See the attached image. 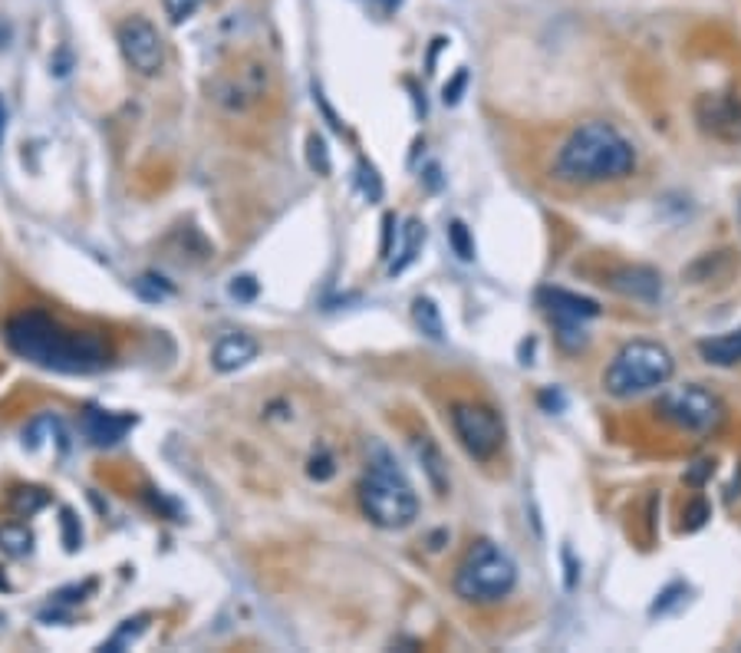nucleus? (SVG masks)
<instances>
[{
	"label": "nucleus",
	"instance_id": "nucleus-1",
	"mask_svg": "<svg viewBox=\"0 0 741 653\" xmlns=\"http://www.w3.org/2000/svg\"><path fill=\"white\" fill-rule=\"evenodd\" d=\"M8 347L53 373H96L106 367V344L96 334L66 331L44 310H24L4 326Z\"/></svg>",
	"mask_w": 741,
	"mask_h": 653
},
{
	"label": "nucleus",
	"instance_id": "nucleus-2",
	"mask_svg": "<svg viewBox=\"0 0 741 653\" xmlns=\"http://www.w3.org/2000/svg\"><path fill=\"white\" fill-rule=\"evenodd\" d=\"M637 172V149L633 143L609 123H583L577 126L567 143L557 149L554 175L567 185H609L623 182Z\"/></svg>",
	"mask_w": 741,
	"mask_h": 653
},
{
	"label": "nucleus",
	"instance_id": "nucleus-3",
	"mask_svg": "<svg viewBox=\"0 0 741 653\" xmlns=\"http://www.w3.org/2000/svg\"><path fill=\"white\" fill-rule=\"evenodd\" d=\"M359 505L369 521L386 531L406 528L419 515L416 489L409 485L406 472L383 446H373V453H369V469L359 482Z\"/></svg>",
	"mask_w": 741,
	"mask_h": 653
},
{
	"label": "nucleus",
	"instance_id": "nucleus-4",
	"mask_svg": "<svg viewBox=\"0 0 741 653\" xmlns=\"http://www.w3.org/2000/svg\"><path fill=\"white\" fill-rule=\"evenodd\" d=\"M518 584L515 558L494 541H474L455 571V594L468 604H498Z\"/></svg>",
	"mask_w": 741,
	"mask_h": 653
},
{
	"label": "nucleus",
	"instance_id": "nucleus-5",
	"mask_svg": "<svg viewBox=\"0 0 741 653\" xmlns=\"http://www.w3.org/2000/svg\"><path fill=\"white\" fill-rule=\"evenodd\" d=\"M676 373V360L666 347L650 341H633L606 367L603 386L616 399H630L640 393H650L656 386H666Z\"/></svg>",
	"mask_w": 741,
	"mask_h": 653
},
{
	"label": "nucleus",
	"instance_id": "nucleus-6",
	"mask_svg": "<svg viewBox=\"0 0 741 653\" xmlns=\"http://www.w3.org/2000/svg\"><path fill=\"white\" fill-rule=\"evenodd\" d=\"M656 409L663 412V419H669L672 426L686 429V432H695V435H708L721 426L725 419V406L721 399L705 390V386H676V390H666L656 403Z\"/></svg>",
	"mask_w": 741,
	"mask_h": 653
},
{
	"label": "nucleus",
	"instance_id": "nucleus-7",
	"mask_svg": "<svg viewBox=\"0 0 741 653\" xmlns=\"http://www.w3.org/2000/svg\"><path fill=\"white\" fill-rule=\"evenodd\" d=\"M452 429L465 453L478 463L494 459V453L505 443V422L484 403H455L452 406Z\"/></svg>",
	"mask_w": 741,
	"mask_h": 653
},
{
	"label": "nucleus",
	"instance_id": "nucleus-8",
	"mask_svg": "<svg viewBox=\"0 0 741 653\" xmlns=\"http://www.w3.org/2000/svg\"><path fill=\"white\" fill-rule=\"evenodd\" d=\"M119 50L126 57V63L143 73V76H156L165 63V44L159 37V30L146 21V17H126L115 30Z\"/></svg>",
	"mask_w": 741,
	"mask_h": 653
},
{
	"label": "nucleus",
	"instance_id": "nucleus-9",
	"mask_svg": "<svg viewBox=\"0 0 741 653\" xmlns=\"http://www.w3.org/2000/svg\"><path fill=\"white\" fill-rule=\"evenodd\" d=\"M702 133L718 143H741V99L731 93H708L695 102Z\"/></svg>",
	"mask_w": 741,
	"mask_h": 653
},
{
	"label": "nucleus",
	"instance_id": "nucleus-10",
	"mask_svg": "<svg viewBox=\"0 0 741 653\" xmlns=\"http://www.w3.org/2000/svg\"><path fill=\"white\" fill-rule=\"evenodd\" d=\"M133 426H136L133 412H109V409H86L83 412V435L99 449L122 443Z\"/></svg>",
	"mask_w": 741,
	"mask_h": 653
},
{
	"label": "nucleus",
	"instance_id": "nucleus-11",
	"mask_svg": "<svg viewBox=\"0 0 741 653\" xmlns=\"http://www.w3.org/2000/svg\"><path fill=\"white\" fill-rule=\"evenodd\" d=\"M609 287L616 294H623V297L653 304V300L663 297V274L646 268V264H630V268H620L609 278Z\"/></svg>",
	"mask_w": 741,
	"mask_h": 653
},
{
	"label": "nucleus",
	"instance_id": "nucleus-12",
	"mask_svg": "<svg viewBox=\"0 0 741 653\" xmlns=\"http://www.w3.org/2000/svg\"><path fill=\"white\" fill-rule=\"evenodd\" d=\"M541 307L551 313V320H593L600 317V304L590 300V297H580V294H570V291H560V287H544L538 294Z\"/></svg>",
	"mask_w": 741,
	"mask_h": 653
},
{
	"label": "nucleus",
	"instance_id": "nucleus-13",
	"mask_svg": "<svg viewBox=\"0 0 741 653\" xmlns=\"http://www.w3.org/2000/svg\"><path fill=\"white\" fill-rule=\"evenodd\" d=\"M258 357V341L255 337H247V334H224L218 337L214 350H211V367L218 373H234L240 367H247Z\"/></svg>",
	"mask_w": 741,
	"mask_h": 653
},
{
	"label": "nucleus",
	"instance_id": "nucleus-14",
	"mask_svg": "<svg viewBox=\"0 0 741 653\" xmlns=\"http://www.w3.org/2000/svg\"><path fill=\"white\" fill-rule=\"evenodd\" d=\"M412 453H416V459H419L425 479L432 482L435 495H445V492H448V466H445L439 446L429 440V435H419V440H412Z\"/></svg>",
	"mask_w": 741,
	"mask_h": 653
},
{
	"label": "nucleus",
	"instance_id": "nucleus-15",
	"mask_svg": "<svg viewBox=\"0 0 741 653\" xmlns=\"http://www.w3.org/2000/svg\"><path fill=\"white\" fill-rule=\"evenodd\" d=\"M699 354L712 367H734V364H741V326H738V331L721 334V337L702 341L699 344Z\"/></svg>",
	"mask_w": 741,
	"mask_h": 653
},
{
	"label": "nucleus",
	"instance_id": "nucleus-16",
	"mask_svg": "<svg viewBox=\"0 0 741 653\" xmlns=\"http://www.w3.org/2000/svg\"><path fill=\"white\" fill-rule=\"evenodd\" d=\"M422 245H425V225L419 222V218H409L406 229H403V251H399V258L390 264V274L396 278V274H403L409 264H416Z\"/></svg>",
	"mask_w": 741,
	"mask_h": 653
},
{
	"label": "nucleus",
	"instance_id": "nucleus-17",
	"mask_svg": "<svg viewBox=\"0 0 741 653\" xmlns=\"http://www.w3.org/2000/svg\"><path fill=\"white\" fill-rule=\"evenodd\" d=\"M412 320H416V326L429 341H445V320H442V310H439V304L432 297H416Z\"/></svg>",
	"mask_w": 741,
	"mask_h": 653
},
{
	"label": "nucleus",
	"instance_id": "nucleus-18",
	"mask_svg": "<svg viewBox=\"0 0 741 653\" xmlns=\"http://www.w3.org/2000/svg\"><path fill=\"white\" fill-rule=\"evenodd\" d=\"M0 552H8L11 558H27L34 552V531L24 521L0 525Z\"/></svg>",
	"mask_w": 741,
	"mask_h": 653
},
{
	"label": "nucleus",
	"instance_id": "nucleus-19",
	"mask_svg": "<svg viewBox=\"0 0 741 653\" xmlns=\"http://www.w3.org/2000/svg\"><path fill=\"white\" fill-rule=\"evenodd\" d=\"M146 627H149V617L146 614H139V617H129V620H122V627L99 646V650H106V653H119V650H129L143 633H146Z\"/></svg>",
	"mask_w": 741,
	"mask_h": 653
},
{
	"label": "nucleus",
	"instance_id": "nucleus-20",
	"mask_svg": "<svg viewBox=\"0 0 741 653\" xmlns=\"http://www.w3.org/2000/svg\"><path fill=\"white\" fill-rule=\"evenodd\" d=\"M50 505V495L44 492V489H14V495H11V512L17 515V518H34L37 512H44Z\"/></svg>",
	"mask_w": 741,
	"mask_h": 653
},
{
	"label": "nucleus",
	"instance_id": "nucleus-21",
	"mask_svg": "<svg viewBox=\"0 0 741 653\" xmlns=\"http://www.w3.org/2000/svg\"><path fill=\"white\" fill-rule=\"evenodd\" d=\"M554 326H557V341H560V347L570 350V354H580V350L590 344V337H586V331H583V323H580V320H554Z\"/></svg>",
	"mask_w": 741,
	"mask_h": 653
},
{
	"label": "nucleus",
	"instance_id": "nucleus-22",
	"mask_svg": "<svg viewBox=\"0 0 741 653\" xmlns=\"http://www.w3.org/2000/svg\"><path fill=\"white\" fill-rule=\"evenodd\" d=\"M356 185H359L366 201H380L383 198V178H380L376 165H369L366 159H359V165H356Z\"/></svg>",
	"mask_w": 741,
	"mask_h": 653
},
{
	"label": "nucleus",
	"instance_id": "nucleus-23",
	"mask_svg": "<svg viewBox=\"0 0 741 653\" xmlns=\"http://www.w3.org/2000/svg\"><path fill=\"white\" fill-rule=\"evenodd\" d=\"M136 294H139L143 300H149V304H159V300L172 297L175 287H172L165 278H159V274H143V278L136 281Z\"/></svg>",
	"mask_w": 741,
	"mask_h": 653
},
{
	"label": "nucleus",
	"instance_id": "nucleus-24",
	"mask_svg": "<svg viewBox=\"0 0 741 653\" xmlns=\"http://www.w3.org/2000/svg\"><path fill=\"white\" fill-rule=\"evenodd\" d=\"M448 245H452V251L461 258V261H474V242H471V232H468V225L465 222H455L448 225Z\"/></svg>",
	"mask_w": 741,
	"mask_h": 653
},
{
	"label": "nucleus",
	"instance_id": "nucleus-25",
	"mask_svg": "<svg viewBox=\"0 0 741 653\" xmlns=\"http://www.w3.org/2000/svg\"><path fill=\"white\" fill-rule=\"evenodd\" d=\"M307 162L317 175H330L333 172V162H330V149H326V139L323 136H310L307 139Z\"/></svg>",
	"mask_w": 741,
	"mask_h": 653
},
{
	"label": "nucleus",
	"instance_id": "nucleus-26",
	"mask_svg": "<svg viewBox=\"0 0 741 653\" xmlns=\"http://www.w3.org/2000/svg\"><path fill=\"white\" fill-rule=\"evenodd\" d=\"M712 518V505L705 498H692L686 508H682V531H699L705 528Z\"/></svg>",
	"mask_w": 741,
	"mask_h": 653
},
{
	"label": "nucleus",
	"instance_id": "nucleus-27",
	"mask_svg": "<svg viewBox=\"0 0 741 653\" xmlns=\"http://www.w3.org/2000/svg\"><path fill=\"white\" fill-rule=\"evenodd\" d=\"M60 528H63V549L73 555L79 552V544H83V528H79V518L73 515V508H63L60 512Z\"/></svg>",
	"mask_w": 741,
	"mask_h": 653
},
{
	"label": "nucleus",
	"instance_id": "nucleus-28",
	"mask_svg": "<svg viewBox=\"0 0 741 653\" xmlns=\"http://www.w3.org/2000/svg\"><path fill=\"white\" fill-rule=\"evenodd\" d=\"M682 601H686V584L676 581V584H669V588L656 597V604L650 607V614H653V617H666V614H669L676 604H682Z\"/></svg>",
	"mask_w": 741,
	"mask_h": 653
},
{
	"label": "nucleus",
	"instance_id": "nucleus-29",
	"mask_svg": "<svg viewBox=\"0 0 741 653\" xmlns=\"http://www.w3.org/2000/svg\"><path fill=\"white\" fill-rule=\"evenodd\" d=\"M205 4V0H162V8H165V17L172 24H185L188 17H195V11Z\"/></svg>",
	"mask_w": 741,
	"mask_h": 653
},
{
	"label": "nucleus",
	"instance_id": "nucleus-30",
	"mask_svg": "<svg viewBox=\"0 0 741 653\" xmlns=\"http://www.w3.org/2000/svg\"><path fill=\"white\" fill-rule=\"evenodd\" d=\"M227 294H231L234 300H255V297H258V281H255V278H247V274H240V278L231 281Z\"/></svg>",
	"mask_w": 741,
	"mask_h": 653
},
{
	"label": "nucleus",
	"instance_id": "nucleus-31",
	"mask_svg": "<svg viewBox=\"0 0 741 653\" xmlns=\"http://www.w3.org/2000/svg\"><path fill=\"white\" fill-rule=\"evenodd\" d=\"M465 86H468V70H458V73H455V79H452V83H445V89H442V102H445V106H455V102L461 99Z\"/></svg>",
	"mask_w": 741,
	"mask_h": 653
},
{
	"label": "nucleus",
	"instance_id": "nucleus-32",
	"mask_svg": "<svg viewBox=\"0 0 741 653\" xmlns=\"http://www.w3.org/2000/svg\"><path fill=\"white\" fill-rule=\"evenodd\" d=\"M310 479L313 482H326V479H333V472H336V466H333V459L326 456V453H320V456H313L310 459Z\"/></svg>",
	"mask_w": 741,
	"mask_h": 653
},
{
	"label": "nucleus",
	"instance_id": "nucleus-33",
	"mask_svg": "<svg viewBox=\"0 0 741 653\" xmlns=\"http://www.w3.org/2000/svg\"><path fill=\"white\" fill-rule=\"evenodd\" d=\"M538 403H541L547 412H564V409H567V396H564L560 390H554V386L541 390V393H538Z\"/></svg>",
	"mask_w": 741,
	"mask_h": 653
},
{
	"label": "nucleus",
	"instance_id": "nucleus-34",
	"mask_svg": "<svg viewBox=\"0 0 741 653\" xmlns=\"http://www.w3.org/2000/svg\"><path fill=\"white\" fill-rule=\"evenodd\" d=\"M715 476V459H699L689 472H686V482L689 485H705V479Z\"/></svg>",
	"mask_w": 741,
	"mask_h": 653
},
{
	"label": "nucleus",
	"instance_id": "nucleus-35",
	"mask_svg": "<svg viewBox=\"0 0 741 653\" xmlns=\"http://www.w3.org/2000/svg\"><path fill=\"white\" fill-rule=\"evenodd\" d=\"M393 242H396V214L383 218V258H393Z\"/></svg>",
	"mask_w": 741,
	"mask_h": 653
},
{
	"label": "nucleus",
	"instance_id": "nucleus-36",
	"mask_svg": "<svg viewBox=\"0 0 741 653\" xmlns=\"http://www.w3.org/2000/svg\"><path fill=\"white\" fill-rule=\"evenodd\" d=\"M564 565H567V591L577 588V562H573V552L564 549Z\"/></svg>",
	"mask_w": 741,
	"mask_h": 653
},
{
	"label": "nucleus",
	"instance_id": "nucleus-37",
	"mask_svg": "<svg viewBox=\"0 0 741 653\" xmlns=\"http://www.w3.org/2000/svg\"><path fill=\"white\" fill-rule=\"evenodd\" d=\"M4 130H8V106H4V96H0V143H4Z\"/></svg>",
	"mask_w": 741,
	"mask_h": 653
},
{
	"label": "nucleus",
	"instance_id": "nucleus-38",
	"mask_svg": "<svg viewBox=\"0 0 741 653\" xmlns=\"http://www.w3.org/2000/svg\"><path fill=\"white\" fill-rule=\"evenodd\" d=\"M369 4H376L383 11H393V8H399V0H369Z\"/></svg>",
	"mask_w": 741,
	"mask_h": 653
},
{
	"label": "nucleus",
	"instance_id": "nucleus-39",
	"mask_svg": "<svg viewBox=\"0 0 741 653\" xmlns=\"http://www.w3.org/2000/svg\"><path fill=\"white\" fill-rule=\"evenodd\" d=\"M8 40H11V27L0 21V47H8Z\"/></svg>",
	"mask_w": 741,
	"mask_h": 653
},
{
	"label": "nucleus",
	"instance_id": "nucleus-40",
	"mask_svg": "<svg viewBox=\"0 0 741 653\" xmlns=\"http://www.w3.org/2000/svg\"><path fill=\"white\" fill-rule=\"evenodd\" d=\"M439 185H442V182H439V165H432V169H429V188H439Z\"/></svg>",
	"mask_w": 741,
	"mask_h": 653
},
{
	"label": "nucleus",
	"instance_id": "nucleus-41",
	"mask_svg": "<svg viewBox=\"0 0 741 653\" xmlns=\"http://www.w3.org/2000/svg\"><path fill=\"white\" fill-rule=\"evenodd\" d=\"M8 588H11V584L4 581V575H0V591H8Z\"/></svg>",
	"mask_w": 741,
	"mask_h": 653
}]
</instances>
